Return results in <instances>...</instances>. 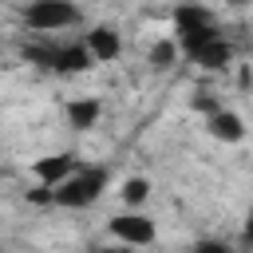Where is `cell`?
I'll list each match as a JSON object with an SVG mask.
<instances>
[{
    "label": "cell",
    "instance_id": "cell-1",
    "mask_svg": "<svg viewBox=\"0 0 253 253\" xmlns=\"http://www.w3.org/2000/svg\"><path fill=\"white\" fill-rule=\"evenodd\" d=\"M174 40L186 55H194L198 47L213 43L217 40V24H213V12L198 8V4H182L174 12Z\"/></svg>",
    "mask_w": 253,
    "mask_h": 253
},
{
    "label": "cell",
    "instance_id": "cell-8",
    "mask_svg": "<svg viewBox=\"0 0 253 253\" xmlns=\"http://www.w3.org/2000/svg\"><path fill=\"white\" fill-rule=\"evenodd\" d=\"M63 115H67L71 130H91V126L99 123L103 107H99V99H71V103L63 107Z\"/></svg>",
    "mask_w": 253,
    "mask_h": 253
},
{
    "label": "cell",
    "instance_id": "cell-15",
    "mask_svg": "<svg viewBox=\"0 0 253 253\" xmlns=\"http://www.w3.org/2000/svg\"><path fill=\"white\" fill-rule=\"evenodd\" d=\"M103 253H130V245H123V249H103Z\"/></svg>",
    "mask_w": 253,
    "mask_h": 253
},
{
    "label": "cell",
    "instance_id": "cell-16",
    "mask_svg": "<svg viewBox=\"0 0 253 253\" xmlns=\"http://www.w3.org/2000/svg\"><path fill=\"white\" fill-rule=\"evenodd\" d=\"M225 4H233V8H241V4H249V0H225Z\"/></svg>",
    "mask_w": 253,
    "mask_h": 253
},
{
    "label": "cell",
    "instance_id": "cell-6",
    "mask_svg": "<svg viewBox=\"0 0 253 253\" xmlns=\"http://www.w3.org/2000/svg\"><path fill=\"white\" fill-rule=\"evenodd\" d=\"M95 63V55H91V47L87 43H55V59H51V71H63V75H79V71H87Z\"/></svg>",
    "mask_w": 253,
    "mask_h": 253
},
{
    "label": "cell",
    "instance_id": "cell-4",
    "mask_svg": "<svg viewBox=\"0 0 253 253\" xmlns=\"http://www.w3.org/2000/svg\"><path fill=\"white\" fill-rule=\"evenodd\" d=\"M75 166H79V162H75V154H67V150H63V154L36 158V162H32V174H36L43 186H51V190H55V186H63L67 178H75Z\"/></svg>",
    "mask_w": 253,
    "mask_h": 253
},
{
    "label": "cell",
    "instance_id": "cell-12",
    "mask_svg": "<svg viewBox=\"0 0 253 253\" xmlns=\"http://www.w3.org/2000/svg\"><path fill=\"white\" fill-rule=\"evenodd\" d=\"M174 55H178V43H170V40H158L150 47V63L154 67H174Z\"/></svg>",
    "mask_w": 253,
    "mask_h": 253
},
{
    "label": "cell",
    "instance_id": "cell-11",
    "mask_svg": "<svg viewBox=\"0 0 253 253\" xmlns=\"http://www.w3.org/2000/svg\"><path fill=\"white\" fill-rule=\"evenodd\" d=\"M146 194H150V182H146V178H126V182H123V202H126V206L146 202Z\"/></svg>",
    "mask_w": 253,
    "mask_h": 253
},
{
    "label": "cell",
    "instance_id": "cell-9",
    "mask_svg": "<svg viewBox=\"0 0 253 253\" xmlns=\"http://www.w3.org/2000/svg\"><path fill=\"white\" fill-rule=\"evenodd\" d=\"M206 126H210V134L221 138V142H241V138H245V123H241L233 111H217V115H210Z\"/></svg>",
    "mask_w": 253,
    "mask_h": 253
},
{
    "label": "cell",
    "instance_id": "cell-5",
    "mask_svg": "<svg viewBox=\"0 0 253 253\" xmlns=\"http://www.w3.org/2000/svg\"><path fill=\"white\" fill-rule=\"evenodd\" d=\"M111 233L123 245H150L154 241V221L142 217V213H119V217H111Z\"/></svg>",
    "mask_w": 253,
    "mask_h": 253
},
{
    "label": "cell",
    "instance_id": "cell-2",
    "mask_svg": "<svg viewBox=\"0 0 253 253\" xmlns=\"http://www.w3.org/2000/svg\"><path fill=\"white\" fill-rule=\"evenodd\" d=\"M79 20V8L71 0H32L24 8V24L32 32H59Z\"/></svg>",
    "mask_w": 253,
    "mask_h": 253
},
{
    "label": "cell",
    "instance_id": "cell-3",
    "mask_svg": "<svg viewBox=\"0 0 253 253\" xmlns=\"http://www.w3.org/2000/svg\"><path fill=\"white\" fill-rule=\"evenodd\" d=\"M107 186V174L103 170H83L75 178H67L63 186H55V206H67V210H79V206H91Z\"/></svg>",
    "mask_w": 253,
    "mask_h": 253
},
{
    "label": "cell",
    "instance_id": "cell-13",
    "mask_svg": "<svg viewBox=\"0 0 253 253\" xmlns=\"http://www.w3.org/2000/svg\"><path fill=\"white\" fill-rule=\"evenodd\" d=\"M190 253H229V245H221V241H198Z\"/></svg>",
    "mask_w": 253,
    "mask_h": 253
},
{
    "label": "cell",
    "instance_id": "cell-10",
    "mask_svg": "<svg viewBox=\"0 0 253 253\" xmlns=\"http://www.w3.org/2000/svg\"><path fill=\"white\" fill-rule=\"evenodd\" d=\"M190 59H194L198 67H206V71H217V67H225V63L233 59V47H229V43H225V40L217 36L213 43H206V47H198V51H194Z\"/></svg>",
    "mask_w": 253,
    "mask_h": 253
},
{
    "label": "cell",
    "instance_id": "cell-7",
    "mask_svg": "<svg viewBox=\"0 0 253 253\" xmlns=\"http://www.w3.org/2000/svg\"><path fill=\"white\" fill-rule=\"evenodd\" d=\"M83 43L91 47V55H95L99 63H107V59H115V55H119V47H123V43H119V32H115V28H107V24H99V28H91Z\"/></svg>",
    "mask_w": 253,
    "mask_h": 253
},
{
    "label": "cell",
    "instance_id": "cell-14",
    "mask_svg": "<svg viewBox=\"0 0 253 253\" xmlns=\"http://www.w3.org/2000/svg\"><path fill=\"white\" fill-rule=\"evenodd\" d=\"M245 241L253 245V210H249V217H245Z\"/></svg>",
    "mask_w": 253,
    "mask_h": 253
}]
</instances>
